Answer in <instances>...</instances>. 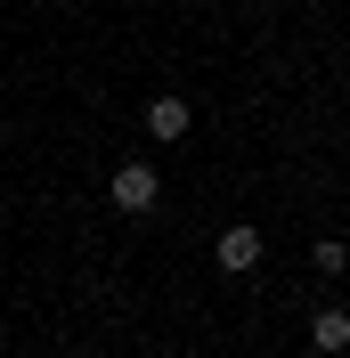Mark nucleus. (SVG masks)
<instances>
[{
  "mask_svg": "<svg viewBox=\"0 0 350 358\" xmlns=\"http://www.w3.org/2000/svg\"><path fill=\"white\" fill-rule=\"evenodd\" d=\"M106 196H114V212H131V220H147L155 203H163V171H155L147 155H131V163H114Z\"/></svg>",
  "mask_w": 350,
  "mask_h": 358,
  "instance_id": "f257e3e1",
  "label": "nucleus"
},
{
  "mask_svg": "<svg viewBox=\"0 0 350 358\" xmlns=\"http://www.w3.org/2000/svg\"><path fill=\"white\" fill-rule=\"evenodd\" d=\"M261 252H269V236L253 220H228L220 228V245H212V261L228 268V277H253V268H261Z\"/></svg>",
  "mask_w": 350,
  "mask_h": 358,
  "instance_id": "f03ea898",
  "label": "nucleus"
},
{
  "mask_svg": "<svg viewBox=\"0 0 350 358\" xmlns=\"http://www.w3.org/2000/svg\"><path fill=\"white\" fill-rule=\"evenodd\" d=\"M188 131H196V106H188L179 90H163V98H147V138H155V147H179Z\"/></svg>",
  "mask_w": 350,
  "mask_h": 358,
  "instance_id": "7ed1b4c3",
  "label": "nucleus"
},
{
  "mask_svg": "<svg viewBox=\"0 0 350 358\" xmlns=\"http://www.w3.org/2000/svg\"><path fill=\"white\" fill-rule=\"evenodd\" d=\"M309 350H318V358L350 350V310H318V317H309Z\"/></svg>",
  "mask_w": 350,
  "mask_h": 358,
  "instance_id": "20e7f679",
  "label": "nucleus"
},
{
  "mask_svg": "<svg viewBox=\"0 0 350 358\" xmlns=\"http://www.w3.org/2000/svg\"><path fill=\"white\" fill-rule=\"evenodd\" d=\"M309 268H318V277H350V245L342 236H318V245H309Z\"/></svg>",
  "mask_w": 350,
  "mask_h": 358,
  "instance_id": "39448f33",
  "label": "nucleus"
},
{
  "mask_svg": "<svg viewBox=\"0 0 350 358\" xmlns=\"http://www.w3.org/2000/svg\"><path fill=\"white\" fill-rule=\"evenodd\" d=\"M57 358H90V350H57Z\"/></svg>",
  "mask_w": 350,
  "mask_h": 358,
  "instance_id": "423d86ee",
  "label": "nucleus"
},
{
  "mask_svg": "<svg viewBox=\"0 0 350 358\" xmlns=\"http://www.w3.org/2000/svg\"><path fill=\"white\" fill-rule=\"evenodd\" d=\"M293 358H318V350H293Z\"/></svg>",
  "mask_w": 350,
  "mask_h": 358,
  "instance_id": "0eeeda50",
  "label": "nucleus"
},
{
  "mask_svg": "<svg viewBox=\"0 0 350 358\" xmlns=\"http://www.w3.org/2000/svg\"><path fill=\"white\" fill-rule=\"evenodd\" d=\"M253 8H269V0H253Z\"/></svg>",
  "mask_w": 350,
  "mask_h": 358,
  "instance_id": "6e6552de",
  "label": "nucleus"
},
{
  "mask_svg": "<svg viewBox=\"0 0 350 358\" xmlns=\"http://www.w3.org/2000/svg\"><path fill=\"white\" fill-rule=\"evenodd\" d=\"M318 8H326V0H318Z\"/></svg>",
  "mask_w": 350,
  "mask_h": 358,
  "instance_id": "1a4fd4ad",
  "label": "nucleus"
},
{
  "mask_svg": "<svg viewBox=\"0 0 350 358\" xmlns=\"http://www.w3.org/2000/svg\"><path fill=\"white\" fill-rule=\"evenodd\" d=\"M0 358H8V350H0Z\"/></svg>",
  "mask_w": 350,
  "mask_h": 358,
  "instance_id": "9d476101",
  "label": "nucleus"
}]
</instances>
